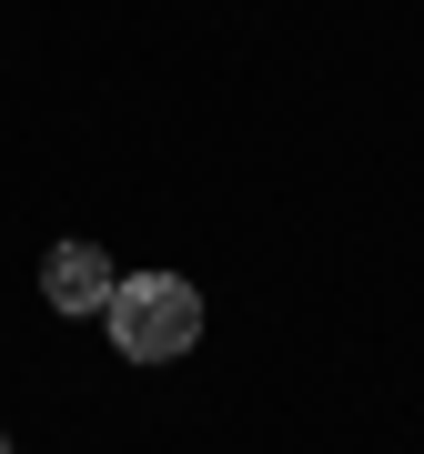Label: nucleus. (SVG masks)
I'll use <instances>...</instances> for the list:
<instances>
[{"instance_id": "f03ea898", "label": "nucleus", "mask_w": 424, "mask_h": 454, "mask_svg": "<svg viewBox=\"0 0 424 454\" xmlns=\"http://www.w3.org/2000/svg\"><path fill=\"white\" fill-rule=\"evenodd\" d=\"M112 253H101V243H61V253H51L41 262V293H51V313H101V303H112Z\"/></svg>"}, {"instance_id": "f257e3e1", "label": "nucleus", "mask_w": 424, "mask_h": 454, "mask_svg": "<svg viewBox=\"0 0 424 454\" xmlns=\"http://www.w3.org/2000/svg\"><path fill=\"white\" fill-rule=\"evenodd\" d=\"M101 333L122 343V364H172L202 343V293L182 273H131L112 283V303H101Z\"/></svg>"}, {"instance_id": "7ed1b4c3", "label": "nucleus", "mask_w": 424, "mask_h": 454, "mask_svg": "<svg viewBox=\"0 0 424 454\" xmlns=\"http://www.w3.org/2000/svg\"><path fill=\"white\" fill-rule=\"evenodd\" d=\"M0 454H11V444H0Z\"/></svg>"}]
</instances>
